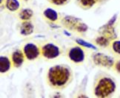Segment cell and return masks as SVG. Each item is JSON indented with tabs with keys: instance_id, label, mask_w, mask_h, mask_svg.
Returning a JSON list of instances; mask_svg holds the SVG:
<instances>
[{
	"instance_id": "4",
	"label": "cell",
	"mask_w": 120,
	"mask_h": 98,
	"mask_svg": "<svg viewBox=\"0 0 120 98\" xmlns=\"http://www.w3.org/2000/svg\"><path fill=\"white\" fill-rule=\"evenodd\" d=\"M92 58H93L94 64L96 65V66L108 69L113 67L115 63L114 59L112 57L101 52L94 53Z\"/></svg>"
},
{
	"instance_id": "9",
	"label": "cell",
	"mask_w": 120,
	"mask_h": 98,
	"mask_svg": "<svg viewBox=\"0 0 120 98\" xmlns=\"http://www.w3.org/2000/svg\"><path fill=\"white\" fill-rule=\"evenodd\" d=\"M99 32L100 35L106 37L110 41H114V39H116L117 37L116 31H115V29L113 27V26H109L107 24L101 28L99 30Z\"/></svg>"
},
{
	"instance_id": "22",
	"label": "cell",
	"mask_w": 120,
	"mask_h": 98,
	"mask_svg": "<svg viewBox=\"0 0 120 98\" xmlns=\"http://www.w3.org/2000/svg\"><path fill=\"white\" fill-rule=\"evenodd\" d=\"M116 17H117V14H116L111 19H110L108 22V25H109V26H113V24L115 23V21H116Z\"/></svg>"
},
{
	"instance_id": "23",
	"label": "cell",
	"mask_w": 120,
	"mask_h": 98,
	"mask_svg": "<svg viewBox=\"0 0 120 98\" xmlns=\"http://www.w3.org/2000/svg\"><path fill=\"white\" fill-rule=\"evenodd\" d=\"M25 1H28V0H25Z\"/></svg>"
},
{
	"instance_id": "1",
	"label": "cell",
	"mask_w": 120,
	"mask_h": 98,
	"mask_svg": "<svg viewBox=\"0 0 120 98\" xmlns=\"http://www.w3.org/2000/svg\"><path fill=\"white\" fill-rule=\"evenodd\" d=\"M73 80V72L65 64H57L51 66L47 73V82L53 89L62 90L68 87Z\"/></svg>"
},
{
	"instance_id": "17",
	"label": "cell",
	"mask_w": 120,
	"mask_h": 98,
	"mask_svg": "<svg viewBox=\"0 0 120 98\" xmlns=\"http://www.w3.org/2000/svg\"><path fill=\"white\" fill-rule=\"evenodd\" d=\"M76 43L79 44L80 46H85V47H87V48H91L93 49H96V47L90 43H88V42H87L86 41H84L82 39H80V38H77L76 40Z\"/></svg>"
},
{
	"instance_id": "10",
	"label": "cell",
	"mask_w": 120,
	"mask_h": 98,
	"mask_svg": "<svg viewBox=\"0 0 120 98\" xmlns=\"http://www.w3.org/2000/svg\"><path fill=\"white\" fill-rule=\"evenodd\" d=\"M34 26L33 23L29 21H24L20 26V33L22 35L28 36L34 32Z\"/></svg>"
},
{
	"instance_id": "8",
	"label": "cell",
	"mask_w": 120,
	"mask_h": 98,
	"mask_svg": "<svg viewBox=\"0 0 120 98\" xmlns=\"http://www.w3.org/2000/svg\"><path fill=\"white\" fill-rule=\"evenodd\" d=\"M25 59V54L23 52V50L16 49L11 55V60L13 66L16 68H19L22 66Z\"/></svg>"
},
{
	"instance_id": "14",
	"label": "cell",
	"mask_w": 120,
	"mask_h": 98,
	"mask_svg": "<svg viewBox=\"0 0 120 98\" xmlns=\"http://www.w3.org/2000/svg\"><path fill=\"white\" fill-rule=\"evenodd\" d=\"M5 6L8 10L14 12L19 10L20 7V2L18 0H6Z\"/></svg>"
},
{
	"instance_id": "11",
	"label": "cell",
	"mask_w": 120,
	"mask_h": 98,
	"mask_svg": "<svg viewBox=\"0 0 120 98\" xmlns=\"http://www.w3.org/2000/svg\"><path fill=\"white\" fill-rule=\"evenodd\" d=\"M11 67V61L8 56H1L0 58V72L1 73H6Z\"/></svg>"
},
{
	"instance_id": "20",
	"label": "cell",
	"mask_w": 120,
	"mask_h": 98,
	"mask_svg": "<svg viewBox=\"0 0 120 98\" xmlns=\"http://www.w3.org/2000/svg\"><path fill=\"white\" fill-rule=\"evenodd\" d=\"M87 29H88V27H87V25L86 24H85V23H81L80 25L79 26V27H78V30H77V32H85L87 30Z\"/></svg>"
},
{
	"instance_id": "2",
	"label": "cell",
	"mask_w": 120,
	"mask_h": 98,
	"mask_svg": "<svg viewBox=\"0 0 120 98\" xmlns=\"http://www.w3.org/2000/svg\"><path fill=\"white\" fill-rule=\"evenodd\" d=\"M116 85L114 80L108 75H101L96 78L94 86V94L97 97H108L116 91Z\"/></svg>"
},
{
	"instance_id": "19",
	"label": "cell",
	"mask_w": 120,
	"mask_h": 98,
	"mask_svg": "<svg viewBox=\"0 0 120 98\" xmlns=\"http://www.w3.org/2000/svg\"><path fill=\"white\" fill-rule=\"evenodd\" d=\"M112 49L113 51L116 53L117 55H120V41L119 40H114L112 42Z\"/></svg>"
},
{
	"instance_id": "16",
	"label": "cell",
	"mask_w": 120,
	"mask_h": 98,
	"mask_svg": "<svg viewBox=\"0 0 120 98\" xmlns=\"http://www.w3.org/2000/svg\"><path fill=\"white\" fill-rule=\"evenodd\" d=\"M95 42L96 43V44L99 45V46H101V47H107L110 44V40L101 35L98 36L95 39Z\"/></svg>"
},
{
	"instance_id": "18",
	"label": "cell",
	"mask_w": 120,
	"mask_h": 98,
	"mask_svg": "<svg viewBox=\"0 0 120 98\" xmlns=\"http://www.w3.org/2000/svg\"><path fill=\"white\" fill-rule=\"evenodd\" d=\"M48 2L56 6H64L70 2L71 0H48Z\"/></svg>"
},
{
	"instance_id": "13",
	"label": "cell",
	"mask_w": 120,
	"mask_h": 98,
	"mask_svg": "<svg viewBox=\"0 0 120 98\" xmlns=\"http://www.w3.org/2000/svg\"><path fill=\"white\" fill-rule=\"evenodd\" d=\"M43 15L48 20L52 22H55L59 19L58 13L53 8H46L43 12Z\"/></svg>"
},
{
	"instance_id": "15",
	"label": "cell",
	"mask_w": 120,
	"mask_h": 98,
	"mask_svg": "<svg viewBox=\"0 0 120 98\" xmlns=\"http://www.w3.org/2000/svg\"><path fill=\"white\" fill-rule=\"evenodd\" d=\"M34 15L33 10L30 8H25L22 10L19 14V17L22 21H29Z\"/></svg>"
},
{
	"instance_id": "6",
	"label": "cell",
	"mask_w": 120,
	"mask_h": 98,
	"mask_svg": "<svg viewBox=\"0 0 120 98\" xmlns=\"http://www.w3.org/2000/svg\"><path fill=\"white\" fill-rule=\"evenodd\" d=\"M23 52L27 60H34L39 58L41 54V49L39 46L33 43H27L23 46Z\"/></svg>"
},
{
	"instance_id": "5",
	"label": "cell",
	"mask_w": 120,
	"mask_h": 98,
	"mask_svg": "<svg viewBox=\"0 0 120 98\" xmlns=\"http://www.w3.org/2000/svg\"><path fill=\"white\" fill-rule=\"evenodd\" d=\"M68 57L71 62L74 63H82L85 61L86 54L85 50L79 46H75L68 50Z\"/></svg>"
},
{
	"instance_id": "3",
	"label": "cell",
	"mask_w": 120,
	"mask_h": 98,
	"mask_svg": "<svg viewBox=\"0 0 120 98\" xmlns=\"http://www.w3.org/2000/svg\"><path fill=\"white\" fill-rule=\"evenodd\" d=\"M41 54L46 59L52 60L58 58L61 55L59 46L53 43H47L41 48Z\"/></svg>"
},
{
	"instance_id": "7",
	"label": "cell",
	"mask_w": 120,
	"mask_h": 98,
	"mask_svg": "<svg viewBox=\"0 0 120 98\" xmlns=\"http://www.w3.org/2000/svg\"><path fill=\"white\" fill-rule=\"evenodd\" d=\"M62 24L68 29L71 30H78V27L81 24V20L79 18H77L76 17L67 16L63 18L62 21Z\"/></svg>"
},
{
	"instance_id": "12",
	"label": "cell",
	"mask_w": 120,
	"mask_h": 98,
	"mask_svg": "<svg viewBox=\"0 0 120 98\" xmlns=\"http://www.w3.org/2000/svg\"><path fill=\"white\" fill-rule=\"evenodd\" d=\"M99 1L100 0H76V4L83 10H89Z\"/></svg>"
},
{
	"instance_id": "21",
	"label": "cell",
	"mask_w": 120,
	"mask_h": 98,
	"mask_svg": "<svg viewBox=\"0 0 120 98\" xmlns=\"http://www.w3.org/2000/svg\"><path fill=\"white\" fill-rule=\"evenodd\" d=\"M113 68L118 74H120V60H118L117 61L114 63Z\"/></svg>"
}]
</instances>
